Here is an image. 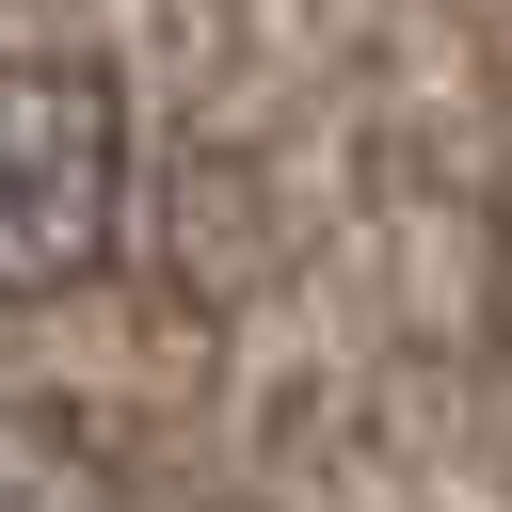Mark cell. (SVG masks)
Returning <instances> with one entry per match:
<instances>
[{"instance_id":"obj_1","label":"cell","mask_w":512,"mask_h":512,"mask_svg":"<svg viewBox=\"0 0 512 512\" xmlns=\"http://www.w3.org/2000/svg\"><path fill=\"white\" fill-rule=\"evenodd\" d=\"M128 240V96L112 64L0 48V304L80 288Z\"/></svg>"}]
</instances>
